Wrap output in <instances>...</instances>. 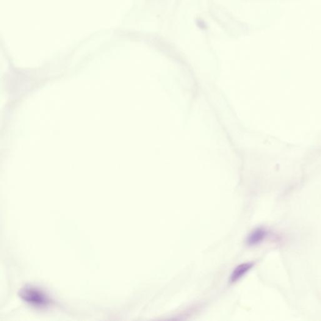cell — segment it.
I'll return each instance as SVG.
<instances>
[{
    "instance_id": "obj_2",
    "label": "cell",
    "mask_w": 321,
    "mask_h": 321,
    "mask_svg": "<svg viewBox=\"0 0 321 321\" xmlns=\"http://www.w3.org/2000/svg\"><path fill=\"white\" fill-rule=\"evenodd\" d=\"M267 235V232L264 228H256L248 235L246 242L249 246L258 245L265 239Z\"/></svg>"
},
{
    "instance_id": "obj_1",
    "label": "cell",
    "mask_w": 321,
    "mask_h": 321,
    "mask_svg": "<svg viewBox=\"0 0 321 321\" xmlns=\"http://www.w3.org/2000/svg\"><path fill=\"white\" fill-rule=\"evenodd\" d=\"M21 297L27 303L36 307H45L48 305V297L40 290L34 287H26L20 292Z\"/></svg>"
},
{
    "instance_id": "obj_3",
    "label": "cell",
    "mask_w": 321,
    "mask_h": 321,
    "mask_svg": "<svg viewBox=\"0 0 321 321\" xmlns=\"http://www.w3.org/2000/svg\"><path fill=\"white\" fill-rule=\"evenodd\" d=\"M253 263L250 262L243 263V264L238 265L234 270L233 272L232 273L230 281L232 283L239 281L253 268Z\"/></svg>"
}]
</instances>
